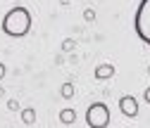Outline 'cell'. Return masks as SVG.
Listing matches in <instances>:
<instances>
[{
	"mask_svg": "<svg viewBox=\"0 0 150 128\" xmlns=\"http://www.w3.org/2000/svg\"><path fill=\"white\" fill-rule=\"evenodd\" d=\"M83 19H86V22H93V19H96V12H93V10H86V12H83Z\"/></svg>",
	"mask_w": 150,
	"mask_h": 128,
	"instance_id": "cell-9",
	"label": "cell"
},
{
	"mask_svg": "<svg viewBox=\"0 0 150 128\" xmlns=\"http://www.w3.org/2000/svg\"><path fill=\"white\" fill-rule=\"evenodd\" d=\"M60 121L64 126L74 123V121H76V112H74V109H62V112H60Z\"/></svg>",
	"mask_w": 150,
	"mask_h": 128,
	"instance_id": "cell-8",
	"label": "cell"
},
{
	"mask_svg": "<svg viewBox=\"0 0 150 128\" xmlns=\"http://www.w3.org/2000/svg\"><path fill=\"white\" fill-rule=\"evenodd\" d=\"M60 95H62L64 100H71L74 95H76V88H74V83H71V81L62 83V88H60Z\"/></svg>",
	"mask_w": 150,
	"mask_h": 128,
	"instance_id": "cell-6",
	"label": "cell"
},
{
	"mask_svg": "<svg viewBox=\"0 0 150 128\" xmlns=\"http://www.w3.org/2000/svg\"><path fill=\"white\" fill-rule=\"evenodd\" d=\"M143 100L150 104V88H145V93H143Z\"/></svg>",
	"mask_w": 150,
	"mask_h": 128,
	"instance_id": "cell-13",
	"label": "cell"
},
{
	"mask_svg": "<svg viewBox=\"0 0 150 128\" xmlns=\"http://www.w3.org/2000/svg\"><path fill=\"white\" fill-rule=\"evenodd\" d=\"M3 31L12 38H22L31 31V12L22 5L12 7L5 17H3Z\"/></svg>",
	"mask_w": 150,
	"mask_h": 128,
	"instance_id": "cell-1",
	"label": "cell"
},
{
	"mask_svg": "<svg viewBox=\"0 0 150 128\" xmlns=\"http://www.w3.org/2000/svg\"><path fill=\"white\" fill-rule=\"evenodd\" d=\"M119 112L126 116V119H136L138 116V102L134 95H124L119 97Z\"/></svg>",
	"mask_w": 150,
	"mask_h": 128,
	"instance_id": "cell-4",
	"label": "cell"
},
{
	"mask_svg": "<svg viewBox=\"0 0 150 128\" xmlns=\"http://www.w3.org/2000/svg\"><path fill=\"white\" fill-rule=\"evenodd\" d=\"M71 48H74V41H64V43H62V50H67V52H69Z\"/></svg>",
	"mask_w": 150,
	"mask_h": 128,
	"instance_id": "cell-11",
	"label": "cell"
},
{
	"mask_svg": "<svg viewBox=\"0 0 150 128\" xmlns=\"http://www.w3.org/2000/svg\"><path fill=\"white\" fill-rule=\"evenodd\" d=\"M93 76H96L98 81H110L112 76H115V64H98L96 71H93Z\"/></svg>",
	"mask_w": 150,
	"mask_h": 128,
	"instance_id": "cell-5",
	"label": "cell"
},
{
	"mask_svg": "<svg viewBox=\"0 0 150 128\" xmlns=\"http://www.w3.org/2000/svg\"><path fill=\"white\" fill-rule=\"evenodd\" d=\"M134 31L145 45H150V0H141L134 17Z\"/></svg>",
	"mask_w": 150,
	"mask_h": 128,
	"instance_id": "cell-2",
	"label": "cell"
},
{
	"mask_svg": "<svg viewBox=\"0 0 150 128\" xmlns=\"http://www.w3.org/2000/svg\"><path fill=\"white\" fill-rule=\"evenodd\" d=\"M22 121L26 123V126H31V123H36V109L33 107H26V109H22Z\"/></svg>",
	"mask_w": 150,
	"mask_h": 128,
	"instance_id": "cell-7",
	"label": "cell"
},
{
	"mask_svg": "<svg viewBox=\"0 0 150 128\" xmlns=\"http://www.w3.org/2000/svg\"><path fill=\"white\" fill-rule=\"evenodd\" d=\"M86 123L91 128H107L110 126V109L103 102H93L86 109Z\"/></svg>",
	"mask_w": 150,
	"mask_h": 128,
	"instance_id": "cell-3",
	"label": "cell"
},
{
	"mask_svg": "<svg viewBox=\"0 0 150 128\" xmlns=\"http://www.w3.org/2000/svg\"><path fill=\"white\" fill-rule=\"evenodd\" d=\"M3 95H5V90H3V88H0V97H3Z\"/></svg>",
	"mask_w": 150,
	"mask_h": 128,
	"instance_id": "cell-14",
	"label": "cell"
},
{
	"mask_svg": "<svg viewBox=\"0 0 150 128\" xmlns=\"http://www.w3.org/2000/svg\"><path fill=\"white\" fill-rule=\"evenodd\" d=\"M5 71H7V69H5V64H3V62H0V81H3V78H5Z\"/></svg>",
	"mask_w": 150,
	"mask_h": 128,
	"instance_id": "cell-12",
	"label": "cell"
},
{
	"mask_svg": "<svg viewBox=\"0 0 150 128\" xmlns=\"http://www.w3.org/2000/svg\"><path fill=\"white\" fill-rule=\"evenodd\" d=\"M7 109H10V112H17V109H19V102H17V100H10V102H7Z\"/></svg>",
	"mask_w": 150,
	"mask_h": 128,
	"instance_id": "cell-10",
	"label": "cell"
}]
</instances>
